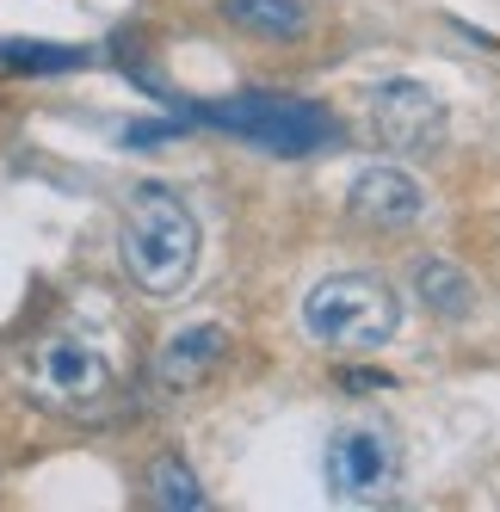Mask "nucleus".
Wrapping results in <instances>:
<instances>
[{"label": "nucleus", "mask_w": 500, "mask_h": 512, "mask_svg": "<svg viewBox=\"0 0 500 512\" xmlns=\"http://www.w3.org/2000/svg\"><path fill=\"white\" fill-rule=\"evenodd\" d=\"M414 297L433 309V315H445V321H463L476 309V284L463 278V266H451V260H414Z\"/></svg>", "instance_id": "9d476101"}, {"label": "nucleus", "mask_w": 500, "mask_h": 512, "mask_svg": "<svg viewBox=\"0 0 500 512\" xmlns=\"http://www.w3.org/2000/svg\"><path fill=\"white\" fill-rule=\"evenodd\" d=\"M118 260L142 297H180L198 272V216L167 186H142L124 210Z\"/></svg>", "instance_id": "f257e3e1"}, {"label": "nucleus", "mask_w": 500, "mask_h": 512, "mask_svg": "<svg viewBox=\"0 0 500 512\" xmlns=\"http://www.w3.org/2000/svg\"><path fill=\"white\" fill-rule=\"evenodd\" d=\"M217 124L266 142V149H284V155H303L315 142H334V124L303 99H229V105H217Z\"/></svg>", "instance_id": "423d86ee"}, {"label": "nucleus", "mask_w": 500, "mask_h": 512, "mask_svg": "<svg viewBox=\"0 0 500 512\" xmlns=\"http://www.w3.org/2000/svg\"><path fill=\"white\" fill-rule=\"evenodd\" d=\"M149 494H155V506H167V512H192V506H204L198 475H192L180 457H155V469H149Z\"/></svg>", "instance_id": "9b49d317"}, {"label": "nucleus", "mask_w": 500, "mask_h": 512, "mask_svg": "<svg viewBox=\"0 0 500 512\" xmlns=\"http://www.w3.org/2000/svg\"><path fill=\"white\" fill-rule=\"evenodd\" d=\"M223 19L235 31H247V38H260V44H297L309 38V0H223Z\"/></svg>", "instance_id": "1a4fd4ad"}, {"label": "nucleus", "mask_w": 500, "mask_h": 512, "mask_svg": "<svg viewBox=\"0 0 500 512\" xmlns=\"http://www.w3.org/2000/svg\"><path fill=\"white\" fill-rule=\"evenodd\" d=\"M229 364V327L223 321H192L180 334H167L155 352V383L161 389H204Z\"/></svg>", "instance_id": "6e6552de"}, {"label": "nucleus", "mask_w": 500, "mask_h": 512, "mask_svg": "<svg viewBox=\"0 0 500 512\" xmlns=\"http://www.w3.org/2000/svg\"><path fill=\"white\" fill-rule=\"evenodd\" d=\"M402 327V303L377 272H328L303 297V334L328 352H377Z\"/></svg>", "instance_id": "f03ea898"}, {"label": "nucleus", "mask_w": 500, "mask_h": 512, "mask_svg": "<svg viewBox=\"0 0 500 512\" xmlns=\"http://www.w3.org/2000/svg\"><path fill=\"white\" fill-rule=\"evenodd\" d=\"M346 216H352V223H365V229L402 235V229H414L420 216H426V192L414 186L402 167H359V173H352V186H346Z\"/></svg>", "instance_id": "0eeeda50"}, {"label": "nucleus", "mask_w": 500, "mask_h": 512, "mask_svg": "<svg viewBox=\"0 0 500 512\" xmlns=\"http://www.w3.org/2000/svg\"><path fill=\"white\" fill-rule=\"evenodd\" d=\"M0 62H13L19 75H62V68H81V50H62V44H0Z\"/></svg>", "instance_id": "f8f14e48"}, {"label": "nucleus", "mask_w": 500, "mask_h": 512, "mask_svg": "<svg viewBox=\"0 0 500 512\" xmlns=\"http://www.w3.org/2000/svg\"><path fill=\"white\" fill-rule=\"evenodd\" d=\"M365 130L389 155H426L445 142V99L420 81H377L365 93Z\"/></svg>", "instance_id": "39448f33"}, {"label": "nucleus", "mask_w": 500, "mask_h": 512, "mask_svg": "<svg viewBox=\"0 0 500 512\" xmlns=\"http://www.w3.org/2000/svg\"><path fill=\"white\" fill-rule=\"evenodd\" d=\"M112 383V364L105 352L81 334H44L38 346L25 352V389L31 401H44L56 414H75V408H93Z\"/></svg>", "instance_id": "7ed1b4c3"}, {"label": "nucleus", "mask_w": 500, "mask_h": 512, "mask_svg": "<svg viewBox=\"0 0 500 512\" xmlns=\"http://www.w3.org/2000/svg\"><path fill=\"white\" fill-rule=\"evenodd\" d=\"M321 469H328V488L340 500H383L402 475V451L396 432L377 420H346L328 432V451H321Z\"/></svg>", "instance_id": "20e7f679"}]
</instances>
